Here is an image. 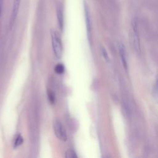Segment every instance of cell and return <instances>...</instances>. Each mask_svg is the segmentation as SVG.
<instances>
[{
	"label": "cell",
	"mask_w": 158,
	"mask_h": 158,
	"mask_svg": "<svg viewBox=\"0 0 158 158\" xmlns=\"http://www.w3.org/2000/svg\"><path fill=\"white\" fill-rule=\"evenodd\" d=\"M119 49V54L121 58V60L123 64V66L125 70L128 69V64H127V54H126V50L125 46L122 43H120L118 46Z\"/></svg>",
	"instance_id": "cell-6"
},
{
	"label": "cell",
	"mask_w": 158,
	"mask_h": 158,
	"mask_svg": "<svg viewBox=\"0 0 158 158\" xmlns=\"http://www.w3.org/2000/svg\"><path fill=\"white\" fill-rule=\"evenodd\" d=\"M101 53H102V55L103 57L105 59V60H109V56H108L107 51H106V49L104 48H101Z\"/></svg>",
	"instance_id": "cell-12"
},
{
	"label": "cell",
	"mask_w": 158,
	"mask_h": 158,
	"mask_svg": "<svg viewBox=\"0 0 158 158\" xmlns=\"http://www.w3.org/2000/svg\"><path fill=\"white\" fill-rule=\"evenodd\" d=\"M65 67L62 64H57L54 67V71L56 73L62 74L64 73Z\"/></svg>",
	"instance_id": "cell-9"
},
{
	"label": "cell",
	"mask_w": 158,
	"mask_h": 158,
	"mask_svg": "<svg viewBox=\"0 0 158 158\" xmlns=\"http://www.w3.org/2000/svg\"><path fill=\"white\" fill-rule=\"evenodd\" d=\"M56 15L57 18L59 27L60 30H62L64 28V14L62 8L60 6H57L56 8Z\"/></svg>",
	"instance_id": "cell-7"
},
{
	"label": "cell",
	"mask_w": 158,
	"mask_h": 158,
	"mask_svg": "<svg viewBox=\"0 0 158 158\" xmlns=\"http://www.w3.org/2000/svg\"><path fill=\"white\" fill-rule=\"evenodd\" d=\"M23 141V138L22 136V135H20V134L17 135V136L15 138L14 140V148H16L17 147H19V146H20Z\"/></svg>",
	"instance_id": "cell-8"
},
{
	"label": "cell",
	"mask_w": 158,
	"mask_h": 158,
	"mask_svg": "<svg viewBox=\"0 0 158 158\" xmlns=\"http://www.w3.org/2000/svg\"><path fill=\"white\" fill-rule=\"evenodd\" d=\"M53 130L56 137L62 141H66L67 140V135L64 126L61 122L58 119H55L53 121Z\"/></svg>",
	"instance_id": "cell-2"
},
{
	"label": "cell",
	"mask_w": 158,
	"mask_h": 158,
	"mask_svg": "<svg viewBox=\"0 0 158 158\" xmlns=\"http://www.w3.org/2000/svg\"><path fill=\"white\" fill-rule=\"evenodd\" d=\"M2 6H3V0H0V18L1 16V14H2Z\"/></svg>",
	"instance_id": "cell-13"
},
{
	"label": "cell",
	"mask_w": 158,
	"mask_h": 158,
	"mask_svg": "<svg viewBox=\"0 0 158 158\" xmlns=\"http://www.w3.org/2000/svg\"><path fill=\"white\" fill-rule=\"evenodd\" d=\"M83 7H84V14H85V23H86V32H87V36L89 41L91 39V31H92V23L91 20V16L89 13V10L88 8V6L87 3L84 1L83 3Z\"/></svg>",
	"instance_id": "cell-4"
},
{
	"label": "cell",
	"mask_w": 158,
	"mask_h": 158,
	"mask_svg": "<svg viewBox=\"0 0 158 158\" xmlns=\"http://www.w3.org/2000/svg\"><path fill=\"white\" fill-rule=\"evenodd\" d=\"M21 0H14L13 1V6H12V12H11V15H10V28L12 27V26L14 24V22L16 20L19 8H20V5Z\"/></svg>",
	"instance_id": "cell-5"
},
{
	"label": "cell",
	"mask_w": 158,
	"mask_h": 158,
	"mask_svg": "<svg viewBox=\"0 0 158 158\" xmlns=\"http://www.w3.org/2000/svg\"><path fill=\"white\" fill-rule=\"evenodd\" d=\"M65 157L67 158H77V155L76 152L72 149H69L65 152Z\"/></svg>",
	"instance_id": "cell-11"
},
{
	"label": "cell",
	"mask_w": 158,
	"mask_h": 158,
	"mask_svg": "<svg viewBox=\"0 0 158 158\" xmlns=\"http://www.w3.org/2000/svg\"><path fill=\"white\" fill-rule=\"evenodd\" d=\"M47 95H48V98L49 102L51 104H53L56 101V98H55V95H54V93L51 90L49 89L47 91Z\"/></svg>",
	"instance_id": "cell-10"
},
{
	"label": "cell",
	"mask_w": 158,
	"mask_h": 158,
	"mask_svg": "<svg viewBox=\"0 0 158 158\" xmlns=\"http://www.w3.org/2000/svg\"><path fill=\"white\" fill-rule=\"evenodd\" d=\"M131 31H132V41H133V44L134 46L135 50L138 54H140L141 52L140 42H139V39L138 36L137 22L136 19H133L131 22Z\"/></svg>",
	"instance_id": "cell-3"
},
{
	"label": "cell",
	"mask_w": 158,
	"mask_h": 158,
	"mask_svg": "<svg viewBox=\"0 0 158 158\" xmlns=\"http://www.w3.org/2000/svg\"><path fill=\"white\" fill-rule=\"evenodd\" d=\"M51 37L54 56L56 58L60 59L62 54V44L60 36L58 31L52 29L51 30Z\"/></svg>",
	"instance_id": "cell-1"
},
{
	"label": "cell",
	"mask_w": 158,
	"mask_h": 158,
	"mask_svg": "<svg viewBox=\"0 0 158 158\" xmlns=\"http://www.w3.org/2000/svg\"><path fill=\"white\" fill-rule=\"evenodd\" d=\"M157 88H158V80H157Z\"/></svg>",
	"instance_id": "cell-14"
}]
</instances>
